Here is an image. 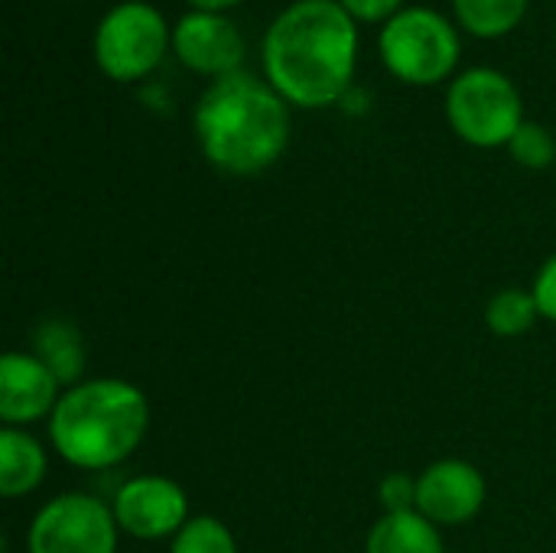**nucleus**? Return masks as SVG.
I'll list each match as a JSON object with an SVG mask.
<instances>
[{"label":"nucleus","instance_id":"obj_22","mask_svg":"<svg viewBox=\"0 0 556 553\" xmlns=\"http://www.w3.org/2000/svg\"><path fill=\"white\" fill-rule=\"evenodd\" d=\"M189 10H208V13H228L235 7H241L244 0H186Z\"/></svg>","mask_w":556,"mask_h":553},{"label":"nucleus","instance_id":"obj_14","mask_svg":"<svg viewBox=\"0 0 556 553\" xmlns=\"http://www.w3.org/2000/svg\"><path fill=\"white\" fill-rule=\"evenodd\" d=\"M365 553H446L443 528L427 521L420 512H381L365 538Z\"/></svg>","mask_w":556,"mask_h":553},{"label":"nucleus","instance_id":"obj_10","mask_svg":"<svg viewBox=\"0 0 556 553\" xmlns=\"http://www.w3.org/2000/svg\"><path fill=\"white\" fill-rule=\"evenodd\" d=\"M489 499V482L466 460H437L417 476V512L437 528L469 525Z\"/></svg>","mask_w":556,"mask_h":553},{"label":"nucleus","instance_id":"obj_6","mask_svg":"<svg viewBox=\"0 0 556 553\" xmlns=\"http://www.w3.org/2000/svg\"><path fill=\"white\" fill-rule=\"evenodd\" d=\"M446 121L459 140L479 150L508 147L525 117V98L511 75L492 65L463 68L446 88Z\"/></svg>","mask_w":556,"mask_h":553},{"label":"nucleus","instance_id":"obj_20","mask_svg":"<svg viewBox=\"0 0 556 553\" xmlns=\"http://www.w3.org/2000/svg\"><path fill=\"white\" fill-rule=\"evenodd\" d=\"M531 293H534V300H538L541 319L556 323V254H551V257L541 264V271L534 274Z\"/></svg>","mask_w":556,"mask_h":553},{"label":"nucleus","instance_id":"obj_5","mask_svg":"<svg viewBox=\"0 0 556 553\" xmlns=\"http://www.w3.org/2000/svg\"><path fill=\"white\" fill-rule=\"evenodd\" d=\"M173 52V26L150 0H121L94 26L91 55L104 78L134 85L150 78Z\"/></svg>","mask_w":556,"mask_h":553},{"label":"nucleus","instance_id":"obj_12","mask_svg":"<svg viewBox=\"0 0 556 553\" xmlns=\"http://www.w3.org/2000/svg\"><path fill=\"white\" fill-rule=\"evenodd\" d=\"M49 473L46 447L20 427L0 430V495L3 499H26L33 495Z\"/></svg>","mask_w":556,"mask_h":553},{"label":"nucleus","instance_id":"obj_9","mask_svg":"<svg viewBox=\"0 0 556 553\" xmlns=\"http://www.w3.org/2000/svg\"><path fill=\"white\" fill-rule=\"evenodd\" d=\"M173 55L189 72L218 81L244 68L248 42L231 16L208 13V10H186L173 23Z\"/></svg>","mask_w":556,"mask_h":553},{"label":"nucleus","instance_id":"obj_16","mask_svg":"<svg viewBox=\"0 0 556 553\" xmlns=\"http://www.w3.org/2000/svg\"><path fill=\"white\" fill-rule=\"evenodd\" d=\"M538 319H541L538 300L531 290H521V287H505L485 303V326H489V332H495L502 339H518V336L531 332V326Z\"/></svg>","mask_w":556,"mask_h":553},{"label":"nucleus","instance_id":"obj_18","mask_svg":"<svg viewBox=\"0 0 556 553\" xmlns=\"http://www.w3.org/2000/svg\"><path fill=\"white\" fill-rule=\"evenodd\" d=\"M508 153L525 169H547L556 160V137L538 121H525L508 143Z\"/></svg>","mask_w":556,"mask_h":553},{"label":"nucleus","instance_id":"obj_2","mask_svg":"<svg viewBox=\"0 0 556 553\" xmlns=\"http://www.w3.org/2000/svg\"><path fill=\"white\" fill-rule=\"evenodd\" d=\"M290 104L264 75L235 72L199 95L192 134L202 156L228 176H261L290 147Z\"/></svg>","mask_w":556,"mask_h":553},{"label":"nucleus","instance_id":"obj_7","mask_svg":"<svg viewBox=\"0 0 556 553\" xmlns=\"http://www.w3.org/2000/svg\"><path fill=\"white\" fill-rule=\"evenodd\" d=\"M117 518L108 502L85 492L49 499L29 521L26 553H121Z\"/></svg>","mask_w":556,"mask_h":553},{"label":"nucleus","instance_id":"obj_15","mask_svg":"<svg viewBox=\"0 0 556 553\" xmlns=\"http://www.w3.org/2000/svg\"><path fill=\"white\" fill-rule=\"evenodd\" d=\"M531 0H453L456 26L476 39H498L521 26Z\"/></svg>","mask_w":556,"mask_h":553},{"label":"nucleus","instance_id":"obj_19","mask_svg":"<svg viewBox=\"0 0 556 553\" xmlns=\"http://www.w3.org/2000/svg\"><path fill=\"white\" fill-rule=\"evenodd\" d=\"M378 502L388 515L417 512V476L410 473H388L378 482Z\"/></svg>","mask_w":556,"mask_h":553},{"label":"nucleus","instance_id":"obj_1","mask_svg":"<svg viewBox=\"0 0 556 553\" xmlns=\"http://www.w3.org/2000/svg\"><path fill=\"white\" fill-rule=\"evenodd\" d=\"M261 65L290 108L323 111L342 104L355 88L358 20L339 0H293L270 20Z\"/></svg>","mask_w":556,"mask_h":553},{"label":"nucleus","instance_id":"obj_13","mask_svg":"<svg viewBox=\"0 0 556 553\" xmlns=\"http://www.w3.org/2000/svg\"><path fill=\"white\" fill-rule=\"evenodd\" d=\"M33 355L62 381V388H72L81 381L85 372V339L81 329L65 316H46L33 329Z\"/></svg>","mask_w":556,"mask_h":553},{"label":"nucleus","instance_id":"obj_11","mask_svg":"<svg viewBox=\"0 0 556 553\" xmlns=\"http://www.w3.org/2000/svg\"><path fill=\"white\" fill-rule=\"evenodd\" d=\"M62 381L33 355V352H7L0 359V420L3 427L29 430L39 420H49L59 398Z\"/></svg>","mask_w":556,"mask_h":553},{"label":"nucleus","instance_id":"obj_4","mask_svg":"<svg viewBox=\"0 0 556 553\" xmlns=\"http://www.w3.org/2000/svg\"><path fill=\"white\" fill-rule=\"evenodd\" d=\"M378 55L384 68L414 88L453 81L463 59L459 26L433 7H404L378 33Z\"/></svg>","mask_w":556,"mask_h":553},{"label":"nucleus","instance_id":"obj_3","mask_svg":"<svg viewBox=\"0 0 556 553\" xmlns=\"http://www.w3.org/2000/svg\"><path fill=\"white\" fill-rule=\"evenodd\" d=\"M150 430L147 394L124 378H88L62 391L49 443L72 469L108 473L127 463Z\"/></svg>","mask_w":556,"mask_h":553},{"label":"nucleus","instance_id":"obj_8","mask_svg":"<svg viewBox=\"0 0 556 553\" xmlns=\"http://www.w3.org/2000/svg\"><path fill=\"white\" fill-rule=\"evenodd\" d=\"M111 512L121 535H130L134 541H173L192 518L186 489L176 479L156 473L130 476L127 482H121L111 499Z\"/></svg>","mask_w":556,"mask_h":553},{"label":"nucleus","instance_id":"obj_21","mask_svg":"<svg viewBox=\"0 0 556 553\" xmlns=\"http://www.w3.org/2000/svg\"><path fill=\"white\" fill-rule=\"evenodd\" d=\"M358 23H388L397 10H404V0H339Z\"/></svg>","mask_w":556,"mask_h":553},{"label":"nucleus","instance_id":"obj_17","mask_svg":"<svg viewBox=\"0 0 556 553\" xmlns=\"http://www.w3.org/2000/svg\"><path fill=\"white\" fill-rule=\"evenodd\" d=\"M169 553H238V541L222 518L192 515L169 541Z\"/></svg>","mask_w":556,"mask_h":553}]
</instances>
